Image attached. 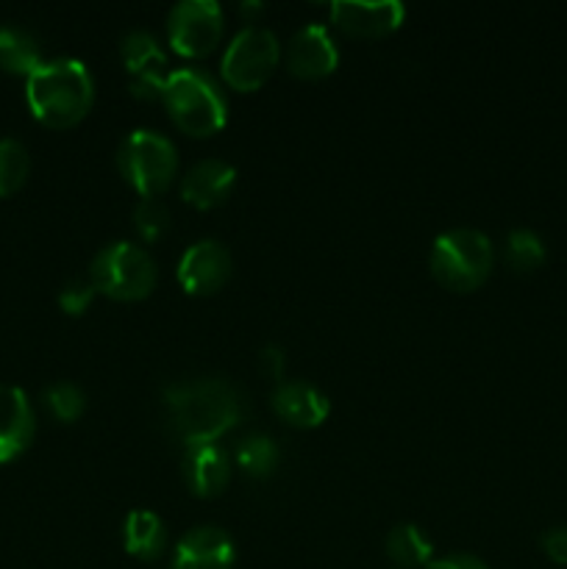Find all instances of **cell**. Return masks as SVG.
I'll return each mask as SVG.
<instances>
[{"instance_id": "6da1fadb", "label": "cell", "mask_w": 567, "mask_h": 569, "mask_svg": "<svg viewBox=\"0 0 567 569\" xmlns=\"http://www.w3.org/2000/svg\"><path fill=\"white\" fill-rule=\"evenodd\" d=\"M172 431L183 445H206L226 437L242 420L239 392L222 378H189L165 387Z\"/></svg>"}, {"instance_id": "7a4b0ae2", "label": "cell", "mask_w": 567, "mask_h": 569, "mask_svg": "<svg viewBox=\"0 0 567 569\" xmlns=\"http://www.w3.org/2000/svg\"><path fill=\"white\" fill-rule=\"evenodd\" d=\"M31 114L48 128H72L94 103V78L81 59L42 61L26 78Z\"/></svg>"}, {"instance_id": "3957f363", "label": "cell", "mask_w": 567, "mask_h": 569, "mask_svg": "<svg viewBox=\"0 0 567 569\" xmlns=\"http://www.w3.org/2000/svg\"><path fill=\"white\" fill-rule=\"evenodd\" d=\"M170 120L189 137H211L228 122V100L215 76L198 67L170 70L161 94Z\"/></svg>"}, {"instance_id": "277c9868", "label": "cell", "mask_w": 567, "mask_h": 569, "mask_svg": "<svg viewBox=\"0 0 567 569\" xmlns=\"http://www.w3.org/2000/svg\"><path fill=\"white\" fill-rule=\"evenodd\" d=\"M495 264L493 242L478 228H450L431 242L428 267L442 287L470 292L481 287Z\"/></svg>"}, {"instance_id": "5b68a950", "label": "cell", "mask_w": 567, "mask_h": 569, "mask_svg": "<svg viewBox=\"0 0 567 569\" xmlns=\"http://www.w3.org/2000/svg\"><path fill=\"white\" fill-rule=\"evenodd\" d=\"M156 278H159V267L153 256L142 244L126 242V239L103 244L89 264V281L94 292L111 300L148 298L156 287Z\"/></svg>"}, {"instance_id": "8992f818", "label": "cell", "mask_w": 567, "mask_h": 569, "mask_svg": "<svg viewBox=\"0 0 567 569\" xmlns=\"http://www.w3.org/2000/svg\"><path fill=\"white\" fill-rule=\"evenodd\" d=\"M117 167L139 198H159L176 178L178 150L165 133L137 128L117 148Z\"/></svg>"}, {"instance_id": "52a82bcc", "label": "cell", "mask_w": 567, "mask_h": 569, "mask_svg": "<svg viewBox=\"0 0 567 569\" xmlns=\"http://www.w3.org/2000/svg\"><path fill=\"white\" fill-rule=\"evenodd\" d=\"M278 61H281V42L276 33L267 26L250 22L228 42L220 59V76L231 89L253 92L272 76Z\"/></svg>"}, {"instance_id": "ba28073f", "label": "cell", "mask_w": 567, "mask_h": 569, "mask_svg": "<svg viewBox=\"0 0 567 569\" xmlns=\"http://www.w3.org/2000/svg\"><path fill=\"white\" fill-rule=\"evenodd\" d=\"M222 22L217 0H181L167 14V42L183 59H200L220 44Z\"/></svg>"}, {"instance_id": "9c48e42d", "label": "cell", "mask_w": 567, "mask_h": 569, "mask_svg": "<svg viewBox=\"0 0 567 569\" xmlns=\"http://www.w3.org/2000/svg\"><path fill=\"white\" fill-rule=\"evenodd\" d=\"M122 67L131 76V94L139 100H161L167 70V53L150 31H128L120 42Z\"/></svg>"}, {"instance_id": "30bf717a", "label": "cell", "mask_w": 567, "mask_h": 569, "mask_svg": "<svg viewBox=\"0 0 567 569\" xmlns=\"http://www.w3.org/2000/svg\"><path fill=\"white\" fill-rule=\"evenodd\" d=\"M331 22L359 39H378L404 26L406 6L400 0H334Z\"/></svg>"}, {"instance_id": "8fae6325", "label": "cell", "mask_w": 567, "mask_h": 569, "mask_svg": "<svg viewBox=\"0 0 567 569\" xmlns=\"http://www.w3.org/2000/svg\"><path fill=\"white\" fill-rule=\"evenodd\" d=\"M178 283L187 295H215L231 278V253L217 239L189 244L178 259Z\"/></svg>"}, {"instance_id": "7c38bea8", "label": "cell", "mask_w": 567, "mask_h": 569, "mask_svg": "<svg viewBox=\"0 0 567 569\" xmlns=\"http://www.w3.org/2000/svg\"><path fill=\"white\" fill-rule=\"evenodd\" d=\"M287 67L298 78H326L339 67V48L322 22L298 28L287 44Z\"/></svg>"}, {"instance_id": "4fadbf2b", "label": "cell", "mask_w": 567, "mask_h": 569, "mask_svg": "<svg viewBox=\"0 0 567 569\" xmlns=\"http://www.w3.org/2000/svg\"><path fill=\"white\" fill-rule=\"evenodd\" d=\"M37 415L20 387L0 383V465L20 459L33 442Z\"/></svg>"}, {"instance_id": "5bb4252c", "label": "cell", "mask_w": 567, "mask_h": 569, "mask_svg": "<svg viewBox=\"0 0 567 569\" xmlns=\"http://www.w3.org/2000/svg\"><path fill=\"white\" fill-rule=\"evenodd\" d=\"M233 539L217 526H198L183 533L172 553V569H233Z\"/></svg>"}, {"instance_id": "9a60e30c", "label": "cell", "mask_w": 567, "mask_h": 569, "mask_svg": "<svg viewBox=\"0 0 567 569\" xmlns=\"http://www.w3.org/2000/svg\"><path fill=\"white\" fill-rule=\"evenodd\" d=\"M233 187H237V167L222 159H200L181 178V198L183 203L206 211L226 203Z\"/></svg>"}, {"instance_id": "2e32d148", "label": "cell", "mask_w": 567, "mask_h": 569, "mask_svg": "<svg viewBox=\"0 0 567 569\" xmlns=\"http://www.w3.org/2000/svg\"><path fill=\"white\" fill-rule=\"evenodd\" d=\"M181 470L189 492L198 495V498H217L228 487V481H231L233 465L220 445L206 442L187 445Z\"/></svg>"}, {"instance_id": "e0dca14e", "label": "cell", "mask_w": 567, "mask_h": 569, "mask_svg": "<svg viewBox=\"0 0 567 569\" xmlns=\"http://www.w3.org/2000/svg\"><path fill=\"white\" fill-rule=\"evenodd\" d=\"M272 411L295 428H317L331 415V400L315 383L281 381L272 389Z\"/></svg>"}, {"instance_id": "ac0fdd59", "label": "cell", "mask_w": 567, "mask_h": 569, "mask_svg": "<svg viewBox=\"0 0 567 569\" xmlns=\"http://www.w3.org/2000/svg\"><path fill=\"white\" fill-rule=\"evenodd\" d=\"M122 548L139 561H156L167 548V528L156 511L137 509L122 522Z\"/></svg>"}, {"instance_id": "d6986e66", "label": "cell", "mask_w": 567, "mask_h": 569, "mask_svg": "<svg viewBox=\"0 0 567 569\" xmlns=\"http://www.w3.org/2000/svg\"><path fill=\"white\" fill-rule=\"evenodd\" d=\"M42 61V50L33 33L17 26H0V67L6 72L28 78Z\"/></svg>"}, {"instance_id": "ffe728a7", "label": "cell", "mask_w": 567, "mask_h": 569, "mask_svg": "<svg viewBox=\"0 0 567 569\" xmlns=\"http://www.w3.org/2000/svg\"><path fill=\"white\" fill-rule=\"evenodd\" d=\"M387 556L400 569L428 567L434 561V542L422 533V528L404 522L387 533Z\"/></svg>"}, {"instance_id": "44dd1931", "label": "cell", "mask_w": 567, "mask_h": 569, "mask_svg": "<svg viewBox=\"0 0 567 569\" xmlns=\"http://www.w3.org/2000/svg\"><path fill=\"white\" fill-rule=\"evenodd\" d=\"M233 461L250 478H270L281 461V448L267 433H250L233 450Z\"/></svg>"}, {"instance_id": "7402d4cb", "label": "cell", "mask_w": 567, "mask_h": 569, "mask_svg": "<svg viewBox=\"0 0 567 569\" xmlns=\"http://www.w3.org/2000/svg\"><path fill=\"white\" fill-rule=\"evenodd\" d=\"M504 256L515 272H534L537 267L545 264L548 250H545L543 237L537 231H531V228H511L509 237H506Z\"/></svg>"}, {"instance_id": "603a6c76", "label": "cell", "mask_w": 567, "mask_h": 569, "mask_svg": "<svg viewBox=\"0 0 567 569\" xmlns=\"http://www.w3.org/2000/svg\"><path fill=\"white\" fill-rule=\"evenodd\" d=\"M28 172H31V156L26 144L11 137H0V198H9L22 189Z\"/></svg>"}, {"instance_id": "cb8c5ba5", "label": "cell", "mask_w": 567, "mask_h": 569, "mask_svg": "<svg viewBox=\"0 0 567 569\" xmlns=\"http://www.w3.org/2000/svg\"><path fill=\"white\" fill-rule=\"evenodd\" d=\"M133 228L145 242H159L172 228V211L161 198H139L133 206Z\"/></svg>"}, {"instance_id": "d4e9b609", "label": "cell", "mask_w": 567, "mask_h": 569, "mask_svg": "<svg viewBox=\"0 0 567 569\" xmlns=\"http://www.w3.org/2000/svg\"><path fill=\"white\" fill-rule=\"evenodd\" d=\"M42 403L53 420L76 422L78 417L83 415V409H87V395H83L81 387H76V383L56 381L44 389Z\"/></svg>"}, {"instance_id": "484cf974", "label": "cell", "mask_w": 567, "mask_h": 569, "mask_svg": "<svg viewBox=\"0 0 567 569\" xmlns=\"http://www.w3.org/2000/svg\"><path fill=\"white\" fill-rule=\"evenodd\" d=\"M94 295H98V292H94V287H92V281H89V278H72V281L67 283V287L59 292L61 311H64V315H70V317H81L83 311L92 306Z\"/></svg>"}, {"instance_id": "4316f807", "label": "cell", "mask_w": 567, "mask_h": 569, "mask_svg": "<svg viewBox=\"0 0 567 569\" xmlns=\"http://www.w3.org/2000/svg\"><path fill=\"white\" fill-rule=\"evenodd\" d=\"M543 553L548 556L554 565H567V526H554L543 533L539 539Z\"/></svg>"}, {"instance_id": "83f0119b", "label": "cell", "mask_w": 567, "mask_h": 569, "mask_svg": "<svg viewBox=\"0 0 567 569\" xmlns=\"http://www.w3.org/2000/svg\"><path fill=\"white\" fill-rule=\"evenodd\" d=\"M259 367L261 372H267V376L272 378V381L281 383L284 367H287V353H284V348H278V345H265V348L259 350Z\"/></svg>"}, {"instance_id": "f1b7e54d", "label": "cell", "mask_w": 567, "mask_h": 569, "mask_svg": "<svg viewBox=\"0 0 567 569\" xmlns=\"http://www.w3.org/2000/svg\"><path fill=\"white\" fill-rule=\"evenodd\" d=\"M426 569H489L478 556L470 553H450L442 559H434Z\"/></svg>"}, {"instance_id": "f546056e", "label": "cell", "mask_w": 567, "mask_h": 569, "mask_svg": "<svg viewBox=\"0 0 567 569\" xmlns=\"http://www.w3.org/2000/svg\"><path fill=\"white\" fill-rule=\"evenodd\" d=\"M239 11H242V14H253V11H265V6H261V3H242V6H239Z\"/></svg>"}]
</instances>
